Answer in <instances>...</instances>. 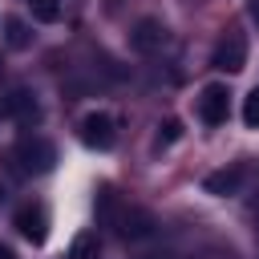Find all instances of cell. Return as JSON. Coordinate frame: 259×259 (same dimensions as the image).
I'll return each instance as SVG.
<instances>
[{
	"mask_svg": "<svg viewBox=\"0 0 259 259\" xmlns=\"http://www.w3.org/2000/svg\"><path fill=\"white\" fill-rule=\"evenodd\" d=\"M97 210H101V219H105L109 227H117V235H121V239H130V243L150 239V235H154V227H158L150 210H142V206H121L109 190H101Z\"/></svg>",
	"mask_w": 259,
	"mask_h": 259,
	"instance_id": "cell-1",
	"label": "cell"
},
{
	"mask_svg": "<svg viewBox=\"0 0 259 259\" xmlns=\"http://www.w3.org/2000/svg\"><path fill=\"white\" fill-rule=\"evenodd\" d=\"M182 138V121L178 117H166L162 125H158V146H174Z\"/></svg>",
	"mask_w": 259,
	"mask_h": 259,
	"instance_id": "cell-13",
	"label": "cell"
},
{
	"mask_svg": "<svg viewBox=\"0 0 259 259\" xmlns=\"http://www.w3.org/2000/svg\"><path fill=\"white\" fill-rule=\"evenodd\" d=\"M146 259H158V255H146Z\"/></svg>",
	"mask_w": 259,
	"mask_h": 259,
	"instance_id": "cell-18",
	"label": "cell"
},
{
	"mask_svg": "<svg viewBox=\"0 0 259 259\" xmlns=\"http://www.w3.org/2000/svg\"><path fill=\"white\" fill-rule=\"evenodd\" d=\"M28 4H32V16H36L40 24H53V20L61 16V4H57V0H28Z\"/></svg>",
	"mask_w": 259,
	"mask_h": 259,
	"instance_id": "cell-12",
	"label": "cell"
},
{
	"mask_svg": "<svg viewBox=\"0 0 259 259\" xmlns=\"http://www.w3.org/2000/svg\"><path fill=\"white\" fill-rule=\"evenodd\" d=\"M81 142H85L89 150H109V146L117 142V121H113L105 109L85 113V117H81Z\"/></svg>",
	"mask_w": 259,
	"mask_h": 259,
	"instance_id": "cell-3",
	"label": "cell"
},
{
	"mask_svg": "<svg viewBox=\"0 0 259 259\" xmlns=\"http://www.w3.org/2000/svg\"><path fill=\"white\" fill-rule=\"evenodd\" d=\"M97 255H101L97 231H81V235L73 239V247H69V259H97Z\"/></svg>",
	"mask_w": 259,
	"mask_h": 259,
	"instance_id": "cell-10",
	"label": "cell"
},
{
	"mask_svg": "<svg viewBox=\"0 0 259 259\" xmlns=\"http://www.w3.org/2000/svg\"><path fill=\"white\" fill-rule=\"evenodd\" d=\"M227 113H231V93H227V85H206V89L198 93V117H202L206 125H223Z\"/></svg>",
	"mask_w": 259,
	"mask_h": 259,
	"instance_id": "cell-4",
	"label": "cell"
},
{
	"mask_svg": "<svg viewBox=\"0 0 259 259\" xmlns=\"http://www.w3.org/2000/svg\"><path fill=\"white\" fill-rule=\"evenodd\" d=\"M210 65H214V69H223V73H239V69L247 65V40H243L239 32H227V36L219 40V49H214Z\"/></svg>",
	"mask_w": 259,
	"mask_h": 259,
	"instance_id": "cell-6",
	"label": "cell"
},
{
	"mask_svg": "<svg viewBox=\"0 0 259 259\" xmlns=\"http://www.w3.org/2000/svg\"><path fill=\"white\" fill-rule=\"evenodd\" d=\"M0 117H16V121H36L40 117V105H36V97L28 93V89H16V93H8L4 101H0Z\"/></svg>",
	"mask_w": 259,
	"mask_h": 259,
	"instance_id": "cell-8",
	"label": "cell"
},
{
	"mask_svg": "<svg viewBox=\"0 0 259 259\" xmlns=\"http://www.w3.org/2000/svg\"><path fill=\"white\" fill-rule=\"evenodd\" d=\"M243 121H247L251 130H259V89H251V93L243 97Z\"/></svg>",
	"mask_w": 259,
	"mask_h": 259,
	"instance_id": "cell-14",
	"label": "cell"
},
{
	"mask_svg": "<svg viewBox=\"0 0 259 259\" xmlns=\"http://www.w3.org/2000/svg\"><path fill=\"white\" fill-rule=\"evenodd\" d=\"M0 206H4V182H0Z\"/></svg>",
	"mask_w": 259,
	"mask_h": 259,
	"instance_id": "cell-17",
	"label": "cell"
},
{
	"mask_svg": "<svg viewBox=\"0 0 259 259\" xmlns=\"http://www.w3.org/2000/svg\"><path fill=\"white\" fill-rule=\"evenodd\" d=\"M12 227L28 239V243H45L49 239V214H45V206H20L16 214H12Z\"/></svg>",
	"mask_w": 259,
	"mask_h": 259,
	"instance_id": "cell-7",
	"label": "cell"
},
{
	"mask_svg": "<svg viewBox=\"0 0 259 259\" xmlns=\"http://www.w3.org/2000/svg\"><path fill=\"white\" fill-rule=\"evenodd\" d=\"M239 182H243V170L239 166H223V170H214V174L202 178V190L214 194V198H227V194L239 190Z\"/></svg>",
	"mask_w": 259,
	"mask_h": 259,
	"instance_id": "cell-9",
	"label": "cell"
},
{
	"mask_svg": "<svg viewBox=\"0 0 259 259\" xmlns=\"http://www.w3.org/2000/svg\"><path fill=\"white\" fill-rule=\"evenodd\" d=\"M247 12H251V20L259 24V0H247Z\"/></svg>",
	"mask_w": 259,
	"mask_h": 259,
	"instance_id": "cell-15",
	"label": "cell"
},
{
	"mask_svg": "<svg viewBox=\"0 0 259 259\" xmlns=\"http://www.w3.org/2000/svg\"><path fill=\"white\" fill-rule=\"evenodd\" d=\"M0 259H16V251H12L8 243H0Z\"/></svg>",
	"mask_w": 259,
	"mask_h": 259,
	"instance_id": "cell-16",
	"label": "cell"
},
{
	"mask_svg": "<svg viewBox=\"0 0 259 259\" xmlns=\"http://www.w3.org/2000/svg\"><path fill=\"white\" fill-rule=\"evenodd\" d=\"M4 40L12 45V49H24L32 36H28V24L20 20V16H4Z\"/></svg>",
	"mask_w": 259,
	"mask_h": 259,
	"instance_id": "cell-11",
	"label": "cell"
},
{
	"mask_svg": "<svg viewBox=\"0 0 259 259\" xmlns=\"http://www.w3.org/2000/svg\"><path fill=\"white\" fill-rule=\"evenodd\" d=\"M162 45H166V24L158 16H142L130 32V49L134 53H158Z\"/></svg>",
	"mask_w": 259,
	"mask_h": 259,
	"instance_id": "cell-5",
	"label": "cell"
},
{
	"mask_svg": "<svg viewBox=\"0 0 259 259\" xmlns=\"http://www.w3.org/2000/svg\"><path fill=\"white\" fill-rule=\"evenodd\" d=\"M16 162H20L24 174H49V170L57 166V146H53L49 138L32 134V138H24V142L16 146Z\"/></svg>",
	"mask_w": 259,
	"mask_h": 259,
	"instance_id": "cell-2",
	"label": "cell"
}]
</instances>
